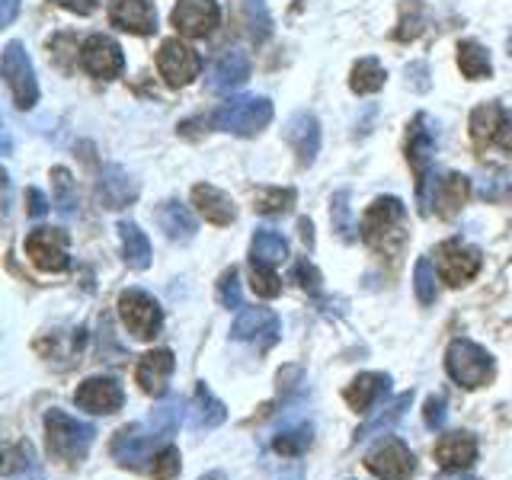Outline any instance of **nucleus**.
<instances>
[{
	"mask_svg": "<svg viewBox=\"0 0 512 480\" xmlns=\"http://www.w3.org/2000/svg\"><path fill=\"white\" fill-rule=\"evenodd\" d=\"M180 410H183L180 397H167L164 404L151 410V416L144 423L122 426L109 445L112 458H116L122 468L144 471L148 461H154L160 448H164L173 432L180 429Z\"/></svg>",
	"mask_w": 512,
	"mask_h": 480,
	"instance_id": "nucleus-1",
	"label": "nucleus"
},
{
	"mask_svg": "<svg viewBox=\"0 0 512 480\" xmlns=\"http://www.w3.org/2000/svg\"><path fill=\"white\" fill-rule=\"evenodd\" d=\"M362 240L384 256H397L407 244V212L404 202L394 196H381L362 215Z\"/></svg>",
	"mask_w": 512,
	"mask_h": 480,
	"instance_id": "nucleus-2",
	"label": "nucleus"
},
{
	"mask_svg": "<svg viewBox=\"0 0 512 480\" xmlns=\"http://www.w3.org/2000/svg\"><path fill=\"white\" fill-rule=\"evenodd\" d=\"M45 439H48V455L61 464H68V468H77L90 452L96 429L90 423L74 420V416H68L64 410L52 407L45 413Z\"/></svg>",
	"mask_w": 512,
	"mask_h": 480,
	"instance_id": "nucleus-3",
	"label": "nucleus"
},
{
	"mask_svg": "<svg viewBox=\"0 0 512 480\" xmlns=\"http://www.w3.org/2000/svg\"><path fill=\"white\" fill-rule=\"evenodd\" d=\"M445 372L455 384H461V388L474 391V388H484L493 378L496 365L484 346H477L471 340H455L445 352Z\"/></svg>",
	"mask_w": 512,
	"mask_h": 480,
	"instance_id": "nucleus-4",
	"label": "nucleus"
},
{
	"mask_svg": "<svg viewBox=\"0 0 512 480\" xmlns=\"http://www.w3.org/2000/svg\"><path fill=\"white\" fill-rule=\"evenodd\" d=\"M272 122V103L266 96H237L215 112V125L237 138H253Z\"/></svg>",
	"mask_w": 512,
	"mask_h": 480,
	"instance_id": "nucleus-5",
	"label": "nucleus"
},
{
	"mask_svg": "<svg viewBox=\"0 0 512 480\" xmlns=\"http://www.w3.org/2000/svg\"><path fill=\"white\" fill-rule=\"evenodd\" d=\"M468 192L471 183L468 176H458V173H448L442 180H420L416 183V196H420V212L432 215V208L442 215V218H452L458 208L468 202Z\"/></svg>",
	"mask_w": 512,
	"mask_h": 480,
	"instance_id": "nucleus-6",
	"label": "nucleus"
},
{
	"mask_svg": "<svg viewBox=\"0 0 512 480\" xmlns=\"http://www.w3.org/2000/svg\"><path fill=\"white\" fill-rule=\"evenodd\" d=\"M119 317L128 333L138 336V340H154L160 327H164L160 304L148 292H141V288H128V292L119 295Z\"/></svg>",
	"mask_w": 512,
	"mask_h": 480,
	"instance_id": "nucleus-7",
	"label": "nucleus"
},
{
	"mask_svg": "<svg viewBox=\"0 0 512 480\" xmlns=\"http://www.w3.org/2000/svg\"><path fill=\"white\" fill-rule=\"evenodd\" d=\"M4 77H7V87H10L16 109L36 106V100H39L36 71H32V61L20 42H7V48H4Z\"/></svg>",
	"mask_w": 512,
	"mask_h": 480,
	"instance_id": "nucleus-8",
	"label": "nucleus"
},
{
	"mask_svg": "<svg viewBox=\"0 0 512 480\" xmlns=\"http://www.w3.org/2000/svg\"><path fill=\"white\" fill-rule=\"evenodd\" d=\"M365 468L378 480H410L416 474V458L400 439L384 436L372 452L365 455Z\"/></svg>",
	"mask_w": 512,
	"mask_h": 480,
	"instance_id": "nucleus-9",
	"label": "nucleus"
},
{
	"mask_svg": "<svg viewBox=\"0 0 512 480\" xmlns=\"http://www.w3.org/2000/svg\"><path fill=\"white\" fill-rule=\"evenodd\" d=\"M157 71L167 80V87H189L202 71V58L186 42L167 39L157 52Z\"/></svg>",
	"mask_w": 512,
	"mask_h": 480,
	"instance_id": "nucleus-10",
	"label": "nucleus"
},
{
	"mask_svg": "<svg viewBox=\"0 0 512 480\" xmlns=\"http://www.w3.org/2000/svg\"><path fill=\"white\" fill-rule=\"evenodd\" d=\"M26 256L42 272H64L71 266L68 234L58 231V228H36L26 237Z\"/></svg>",
	"mask_w": 512,
	"mask_h": 480,
	"instance_id": "nucleus-11",
	"label": "nucleus"
},
{
	"mask_svg": "<svg viewBox=\"0 0 512 480\" xmlns=\"http://www.w3.org/2000/svg\"><path fill=\"white\" fill-rule=\"evenodd\" d=\"M480 266H484V256H480L477 247L464 244V240H445L439 247V276L452 288L471 282Z\"/></svg>",
	"mask_w": 512,
	"mask_h": 480,
	"instance_id": "nucleus-12",
	"label": "nucleus"
},
{
	"mask_svg": "<svg viewBox=\"0 0 512 480\" xmlns=\"http://www.w3.org/2000/svg\"><path fill=\"white\" fill-rule=\"evenodd\" d=\"M279 333H282V324H279V317L272 314L269 308H247V311H240L237 320H234V327H231L234 340L250 343L256 349H269L272 343L279 340Z\"/></svg>",
	"mask_w": 512,
	"mask_h": 480,
	"instance_id": "nucleus-13",
	"label": "nucleus"
},
{
	"mask_svg": "<svg viewBox=\"0 0 512 480\" xmlns=\"http://www.w3.org/2000/svg\"><path fill=\"white\" fill-rule=\"evenodd\" d=\"M173 26L183 32L189 39H205L212 36L218 20H221V10L215 0H180L170 13Z\"/></svg>",
	"mask_w": 512,
	"mask_h": 480,
	"instance_id": "nucleus-14",
	"label": "nucleus"
},
{
	"mask_svg": "<svg viewBox=\"0 0 512 480\" xmlns=\"http://www.w3.org/2000/svg\"><path fill=\"white\" fill-rule=\"evenodd\" d=\"M80 64H84V71L93 74V77H119L122 68H125V55L116 39L109 36H90L80 48Z\"/></svg>",
	"mask_w": 512,
	"mask_h": 480,
	"instance_id": "nucleus-15",
	"label": "nucleus"
},
{
	"mask_svg": "<svg viewBox=\"0 0 512 480\" xmlns=\"http://www.w3.org/2000/svg\"><path fill=\"white\" fill-rule=\"evenodd\" d=\"M74 404H77L80 410H90V413L109 416V413L122 410L125 394H122V388H119V384L112 381V378L96 375V378H87V381H80V384H77Z\"/></svg>",
	"mask_w": 512,
	"mask_h": 480,
	"instance_id": "nucleus-16",
	"label": "nucleus"
},
{
	"mask_svg": "<svg viewBox=\"0 0 512 480\" xmlns=\"http://www.w3.org/2000/svg\"><path fill=\"white\" fill-rule=\"evenodd\" d=\"M96 199L109 212H119V208H128L138 199V183L128 176V170L109 164L100 170V180H96Z\"/></svg>",
	"mask_w": 512,
	"mask_h": 480,
	"instance_id": "nucleus-17",
	"label": "nucleus"
},
{
	"mask_svg": "<svg viewBox=\"0 0 512 480\" xmlns=\"http://www.w3.org/2000/svg\"><path fill=\"white\" fill-rule=\"evenodd\" d=\"M109 23L132 36H151L157 29V13L148 0H109Z\"/></svg>",
	"mask_w": 512,
	"mask_h": 480,
	"instance_id": "nucleus-18",
	"label": "nucleus"
},
{
	"mask_svg": "<svg viewBox=\"0 0 512 480\" xmlns=\"http://www.w3.org/2000/svg\"><path fill=\"white\" fill-rule=\"evenodd\" d=\"M285 141L288 148L295 151L298 164L301 167H311L317 160V151H320V125L311 112H295L292 119L285 125Z\"/></svg>",
	"mask_w": 512,
	"mask_h": 480,
	"instance_id": "nucleus-19",
	"label": "nucleus"
},
{
	"mask_svg": "<svg viewBox=\"0 0 512 480\" xmlns=\"http://www.w3.org/2000/svg\"><path fill=\"white\" fill-rule=\"evenodd\" d=\"M391 394V375L384 372H362L346 384V404L356 413H372V407L381 404V397Z\"/></svg>",
	"mask_w": 512,
	"mask_h": 480,
	"instance_id": "nucleus-20",
	"label": "nucleus"
},
{
	"mask_svg": "<svg viewBox=\"0 0 512 480\" xmlns=\"http://www.w3.org/2000/svg\"><path fill=\"white\" fill-rule=\"evenodd\" d=\"M176 368V359L170 349H154L148 356H141L138 368H135V381L141 384L144 394L151 397H164L167 394V381Z\"/></svg>",
	"mask_w": 512,
	"mask_h": 480,
	"instance_id": "nucleus-21",
	"label": "nucleus"
},
{
	"mask_svg": "<svg viewBox=\"0 0 512 480\" xmlns=\"http://www.w3.org/2000/svg\"><path fill=\"white\" fill-rule=\"evenodd\" d=\"M407 160L416 170V183L426 180L432 160H436V132H432L429 116H416L407 135Z\"/></svg>",
	"mask_w": 512,
	"mask_h": 480,
	"instance_id": "nucleus-22",
	"label": "nucleus"
},
{
	"mask_svg": "<svg viewBox=\"0 0 512 480\" xmlns=\"http://www.w3.org/2000/svg\"><path fill=\"white\" fill-rule=\"evenodd\" d=\"M247 77H250V58L240 52V48H231V52H224L212 64V71H208V90L218 93V96L231 93L244 84Z\"/></svg>",
	"mask_w": 512,
	"mask_h": 480,
	"instance_id": "nucleus-23",
	"label": "nucleus"
},
{
	"mask_svg": "<svg viewBox=\"0 0 512 480\" xmlns=\"http://www.w3.org/2000/svg\"><path fill=\"white\" fill-rule=\"evenodd\" d=\"M192 202H196L199 215H202L205 221L218 224V228H224V224H231V221L237 218L234 199L228 196V192H221L218 186H212V183L192 186Z\"/></svg>",
	"mask_w": 512,
	"mask_h": 480,
	"instance_id": "nucleus-24",
	"label": "nucleus"
},
{
	"mask_svg": "<svg viewBox=\"0 0 512 480\" xmlns=\"http://www.w3.org/2000/svg\"><path fill=\"white\" fill-rule=\"evenodd\" d=\"M436 461L445 471H461L471 468L477 461V439L471 432H448L436 442Z\"/></svg>",
	"mask_w": 512,
	"mask_h": 480,
	"instance_id": "nucleus-25",
	"label": "nucleus"
},
{
	"mask_svg": "<svg viewBox=\"0 0 512 480\" xmlns=\"http://www.w3.org/2000/svg\"><path fill=\"white\" fill-rule=\"evenodd\" d=\"M228 420V407L221 404V400L205 388V381L196 384V394H192V404H189V423L192 429H215Z\"/></svg>",
	"mask_w": 512,
	"mask_h": 480,
	"instance_id": "nucleus-26",
	"label": "nucleus"
},
{
	"mask_svg": "<svg viewBox=\"0 0 512 480\" xmlns=\"http://www.w3.org/2000/svg\"><path fill=\"white\" fill-rule=\"evenodd\" d=\"M157 221H160V228L167 231V237L176 240V244H189V240L196 237V218H192L189 208L183 202H176V199L160 202Z\"/></svg>",
	"mask_w": 512,
	"mask_h": 480,
	"instance_id": "nucleus-27",
	"label": "nucleus"
},
{
	"mask_svg": "<svg viewBox=\"0 0 512 480\" xmlns=\"http://www.w3.org/2000/svg\"><path fill=\"white\" fill-rule=\"evenodd\" d=\"M119 237H122V256L132 269H148L151 266V240L135 221H122L119 224Z\"/></svg>",
	"mask_w": 512,
	"mask_h": 480,
	"instance_id": "nucleus-28",
	"label": "nucleus"
},
{
	"mask_svg": "<svg viewBox=\"0 0 512 480\" xmlns=\"http://www.w3.org/2000/svg\"><path fill=\"white\" fill-rule=\"evenodd\" d=\"M314 442V429L311 423H295V426H282L276 436H272V448L285 458H298L311 448Z\"/></svg>",
	"mask_w": 512,
	"mask_h": 480,
	"instance_id": "nucleus-29",
	"label": "nucleus"
},
{
	"mask_svg": "<svg viewBox=\"0 0 512 480\" xmlns=\"http://www.w3.org/2000/svg\"><path fill=\"white\" fill-rule=\"evenodd\" d=\"M288 256V244L285 237L269 231V228H260L253 234V244H250V260L253 263H266V266H279Z\"/></svg>",
	"mask_w": 512,
	"mask_h": 480,
	"instance_id": "nucleus-30",
	"label": "nucleus"
},
{
	"mask_svg": "<svg viewBox=\"0 0 512 480\" xmlns=\"http://www.w3.org/2000/svg\"><path fill=\"white\" fill-rule=\"evenodd\" d=\"M458 68L464 77L471 80H484L493 74V64H490V52L480 42H461L458 45Z\"/></svg>",
	"mask_w": 512,
	"mask_h": 480,
	"instance_id": "nucleus-31",
	"label": "nucleus"
},
{
	"mask_svg": "<svg viewBox=\"0 0 512 480\" xmlns=\"http://www.w3.org/2000/svg\"><path fill=\"white\" fill-rule=\"evenodd\" d=\"M410 400H413V391H407V394H397L388 407H381V413H375L372 420H368L359 432H356V442H362V439H368V436H375V432H381V429H391L400 416H404V410L410 407Z\"/></svg>",
	"mask_w": 512,
	"mask_h": 480,
	"instance_id": "nucleus-32",
	"label": "nucleus"
},
{
	"mask_svg": "<svg viewBox=\"0 0 512 480\" xmlns=\"http://www.w3.org/2000/svg\"><path fill=\"white\" fill-rule=\"evenodd\" d=\"M52 183H55V208H58V215H64V218H77L80 202H77V186H74L71 170L55 167V170H52Z\"/></svg>",
	"mask_w": 512,
	"mask_h": 480,
	"instance_id": "nucleus-33",
	"label": "nucleus"
},
{
	"mask_svg": "<svg viewBox=\"0 0 512 480\" xmlns=\"http://www.w3.org/2000/svg\"><path fill=\"white\" fill-rule=\"evenodd\" d=\"M503 122V109L496 106V103H484V106H477L471 112V138L477 144H487L496 138V128H500Z\"/></svg>",
	"mask_w": 512,
	"mask_h": 480,
	"instance_id": "nucleus-34",
	"label": "nucleus"
},
{
	"mask_svg": "<svg viewBox=\"0 0 512 480\" xmlns=\"http://www.w3.org/2000/svg\"><path fill=\"white\" fill-rule=\"evenodd\" d=\"M349 87L352 93H378L384 87V68L375 61V58H362L356 68H352V77H349Z\"/></svg>",
	"mask_w": 512,
	"mask_h": 480,
	"instance_id": "nucleus-35",
	"label": "nucleus"
},
{
	"mask_svg": "<svg viewBox=\"0 0 512 480\" xmlns=\"http://www.w3.org/2000/svg\"><path fill=\"white\" fill-rule=\"evenodd\" d=\"M413 288H416V298H420L423 308H429V304H436V298H439V288H436V266H432L429 256H420V260H416V269H413Z\"/></svg>",
	"mask_w": 512,
	"mask_h": 480,
	"instance_id": "nucleus-36",
	"label": "nucleus"
},
{
	"mask_svg": "<svg viewBox=\"0 0 512 480\" xmlns=\"http://www.w3.org/2000/svg\"><path fill=\"white\" fill-rule=\"evenodd\" d=\"M295 205V189H260L253 196V208L260 215H285Z\"/></svg>",
	"mask_w": 512,
	"mask_h": 480,
	"instance_id": "nucleus-37",
	"label": "nucleus"
},
{
	"mask_svg": "<svg viewBox=\"0 0 512 480\" xmlns=\"http://www.w3.org/2000/svg\"><path fill=\"white\" fill-rule=\"evenodd\" d=\"M244 20H247V29L256 42H266L269 32H272V16H269V7L266 0H244Z\"/></svg>",
	"mask_w": 512,
	"mask_h": 480,
	"instance_id": "nucleus-38",
	"label": "nucleus"
},
{
	"mask_svg": "<svg viewBox=\"0 0 512 480\" xmlns=\"http://www.w3.org/2000/svg\"><path fill=\"white\" fill-rule=\"evenodd\" d=\"M250 285L260 298H276L282 292V279L276 276V266L253 263V260H250Z\"/></svg>",
	"mask_w": 512,
	"mask_h": 480,
	"instance_id": "nucleus-39",
	"label": "nucleus"
},
{
	"mask_svg": "<svg viewBox=\"0 0 512 480\" xmlns=\"http://www.w3.org/2000/svg\"><path fill=\"white\" fill-rule=\"evenodd\" d=\"M36 468V448H32L26 439H20L16 445L7 448V464H4V477H16L23 471Z\"/></svg>",
	"mask_w": 512,
	"mask_h": 480,
	"instance_id": "nucleus-40",
	"label": "nucleus"
},
{
	"mask_svg": "<svg viewBox=\"0 0 512 480\" xmlns=\"http://www.w3.org/2000/svg\"><path fill=\"white\" fill-rule=\"evenodd\" d=\"M180 461H183V458H180V448L167 442V445L157 452L154 464H151V477H154V480H173L176 474L183 471V464H180Z\"/></svg>",
	"mask_w": 512,
	"mask_h": 480,
	"instance_id": "nucleus-41",
	"label": "nucleus"
},
{
	"mask_svg": "<svg viewBox=\"0 0 512 480\" xmlns=\"http://www.w3.org/2000/svg\"><path fill=\"white\" fill-rule=\"evenodd\" d=\"M333 231H340L343 240H352V231H356V224H352V212H349V189H340L333 196Z\"/></svg>",
	"mask_w": 512,
	"mask_h": 480,
	"instance_id": "nucleus-42",
	"label": "nucleus"
},
{
	"mask_svg": "<svg viewBox=\"0 0 512 480\" xmlns=\"http://www.w3.org/2000/svg\"><path fill=\"white\" fill-rule=\"evenodd\" d=\"M218 298L224 308H244V298H240V282H237V269H228L218 282Z\"/></svg>",
	"mask_w": 512,
	"mask_h": 480,
	"instance_id": "nucleus-43",
	"label": "nucleus"
},
{
	"mask_svg": "<svg viewBox=\"0 0 512 480\" xmlns=\"http://www.w3.org/2000/svg\"><path fill=\"white\" fill-rule=\"evenodd\" d=\"M480 199H490V202H500V199H512V183H506L503 176H490V180L480 183Z\"/></svg>",
	"mask_w": 512,
	"mask_h": 480,
	"instance_id": "nucleus-44",
	"label": "nucleus"
},
{
	"mask_svg": "<svg viewBox=\"0 0 512 480\" xmlns=\"http://www.w3.org/2000/svg\"><path fill=\"white\" fill-rule=\"evenodd\" d=\"M295 279H298V285L304 288V292L320 295V272L314 269V263L298 260V263H295Z\"/></svg>",
	"mask_w": 512,
	"mask_h": 480,
	"instance_id": "nucleus-45",
	"label": "nucleus"
},
{
	"mask_svg": "<svg viewBox=\"0 0 512 480\" xmlns=\"http://www.w3.org/2000/svg\"><path fill=\"white\" fill-rule=\"evenodd\" d=\"M423 10H420V4H413V16H410V7L404 10V20H400V29H397V39H416L423 32Z\"/></svg>",
	"mask_w": 512,
	"mask_h": 480,
	"instance_id": "nucleus-46",
	"label": "nucleus"
},
{
	"mask_svg": "<svg viewBox=\"0 0 512 480\" xmlns=\"http://www.w3.org/2000/svg\"><path fill=\"white\" fill-rule=\"evenodd\" d=\"M423 416H426V426H429V429H442V426H445V397H442V394H432V397L426 400Z\"/></svg>",
	"mask_w": 512,
	"mask_h": 480,
	"instance_id": "nucleus-47",
	"label": "nucleus"
},
{
	"mask_svg": "<svg viewBox=\"0 0 512 480\" xmlns=\"http://www.w3.org/2000/svg\"><path fill=\"white\" fill-rule=\"evenodd\" d=\"M506 154H512V112H503V122L496 128V138H493Z\"/></svg>",
	"mask_w": 512,
	"mask_h": 480,
	"instance_id": "nucleus-48",
	"label": "nucleus"
},
{
	"mask_svg": "<svg viewBox=\"0 0 512 480\" xmlns=\"http://www.w3.org/2000/svg\"><path fill=\"white\" fill-rule=\"evenodd\" d=\"M55 4L64 7V10H71V13H77V16H87V13L96 10V4H100V0H55Z\"/></svg>",
	"mask_w": 512,
	"mask_h": 480,
	"instance_id": "nucleus-49",
	"label": "nucleus"
},
{
	"mask_svg": "<svg viewBox=\"0 0 512 480\" xmlns=\"http://www.w3.org/2000/svg\"><path fill=\"white\" fill-rule=\"evenodd\" d=\"M26 202H29V215L32 218H42L48 212V202H45V196H42L39 189H29L26 192Z\"/></svg>",
	"mask_w": 512,
	"mask_h": 480,
	"instance_id": "nucleus-50",
	"label": "nucleus"
},
{
	"mask_svg": "<svg viewBox=\"0 0 512 480\" xmlns=\"http://www.w3.org/2000/svg\"><path fill=\"white\" fill-rule=\"evenodd\" d=\"M20 10V0H0V26H10Z\"/></svg>",
	"mask_w": 512,
	"mask_h": 480,
	"instance_id": "nucleus-51",
	"label": "nucleus"
},
{
	"mask_svg": "<svg viewBox=\"0 0 512 480\" xmlns=\"http://www.w3.org/2000/svg\"><path fill=\"white\" fill-rule=\"evenodd\" d=\"M436 480H477V477L461 474V471H448V474H442V477H436Z\"/></svg>",
	"mask_w": 512,
	"mask_h": 480,
	"instance_id": "nucleus-52",
	"label": "nucleus"
},
{
	"mask_svg": "<svg viewBox=\"0 0 512 480\" xmlns=\"http://www.w3.org/2000/svg\"><path fill=\"white\" fill-rule=\"evenodd\" d=\"M7 480H42L39 468H32V471H23L20 477H7Z\"/></svg>",
	"mask_w": 512,
	"mask_h": 480,
	"instance_id": "nucleus-53",
	"label": "nucleus"
},
{
	"mask_svg": "<svg viewBox=\"0 0 512 480\" xmlns=\"http://www.w3.org/2000/svg\"><path fill=\"white\" fill-rule=\"evenodd\" d=\"M199 480H228V477H224V471H208V474H202Z\"/></svg>",
	"mask_w": 512,
	"mask_h": 480,
	"instance_id": "nucleus-54",
	"label": "nucleus"
},
{
	"mask_svg": "<svg viewBox=\"0 0 512 480\" xmlns=\"http://www.w3.org/2000/svg\"><path fill=\"white\" fill-rule=\"evenodd\" d=\"M509 55H512V36H509Z\"/></svg>",
	"mask_w": 512,
	"mask_h": 480,
	"instance_id": "nucleus-55",
	"label": "nucleus"
}]
</instances>
